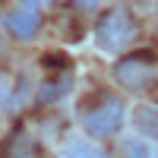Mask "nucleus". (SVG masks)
I'll return each mask as SVG.
<instances>
[{
    "instance_id": "obj_1",
    "label": "nucleus",
    "mask_w": 158,
    "mask_h": 158,
    "mask_svg": "<svg viewBox=\"0 0 158 158\" xmlns=\"http://www.w3.org/2000/svg\"><path fill=\"white\" fill-rule=\"evenodd\" d=\"M136 35V22L130 16L127 6H111L101 13V19L95 22V44L108 54H117L130 44V38Z\"/></svg>"
},
{
    "instance_id": "obj_2",
    "label": "nucleus",
    "mask_w": 158,
    "mask_h": 158,
    "mask_svg": "<svg viewBox=\"0 0 158 158\" xmlns=\"http://www.w3.org/2000/svg\"><path fill=\"white\" fill-rule=\"evenodd\" d=\"M155 73H158V63H155V57L149 54V51L127 54V57H120L114 63V79L120 85H127V89H136L142 82H149Z\"/></svg>"
},
{
    "instance_id": "obj_3",
    "label": "nucleus",
    "mask_w": 158,
    "mask_h": 158,
    "mask_svg": "<svg viewBox=\"0 0 158 158\" xmlns=\"http://www.w3.org/2000/svg\"><path fill=\"white\" fill-rule=\"evenodd\" d=\"M123 101L120 98H104L101 104H95V108H89L82 114V123L89 133H95V136H111L117 133V130L123 127Z\"/></svg>"
},
{
    "instance_id": "obj_4",
    "label": "nucleus",
    "mask_w": 158,
    "mask_h": 158,
    "mask_svg": "<svg viewBox=\"0 0 158 158\" xmlns=\"http://www.w3.org/2000/svg\"><path fill=\"white\" fill-rule=\"evenodd\" d=\"M3 29L16 41H32L38 35V29H41V19H38V13L32 6H16L3 16Z\"/></svg>"
},
{
    "instance_id": "obj_5",
    "label": "nucleus",
    "mask_w": 158,
    "mask_h": 158,
    "mask_svg": "<svg viewBox=\"0 0 158 158\" xmlns=\"http://www.w3.org/2000/svg\"><path fill=\"white\" fill-rule=\"evenodd\" d=\"M136 127H139L142 136H158V108L142 104V108L136 111Z\"/></svg>"
},
{
    "instance_id": "obj_6",
    "label": "nucleus",
    "mask_w": 158,
    "mask_h": 158,
    "mask_svg": "<svg viewBox=\"0 0 158 158\" xmlns=\"http://www.w3.org/2000/svg\"><path fill=\"white\" fill-rule=\"evenodd\" d=\"M63 158H104V152L95 149L92 142L73 139V142H67V149H63Z\"/></svg>"
},
{
    "instance_id": "obj_7",
    "label": "nucleus",
    "mask_w": 158,
    "mask_h": 158,
    "mask_svg": "<svg viewBox=\"0 0 158 158\" xmlns=\"http://www.w3.org/2000/svg\"><path fill=\"white\" fill-rule=\"evenodd\" d=\"M127 158H152V152H149V146H146V142L130 139V142H127Z\"/></svg>"
},
{
    "instance_id": "obj_8",
    "label": "nucleus",
    "mask_w": 158,
    "mask_h": 158,
    "mask_svg": "<svg viewBox=\"0 0 158 158\" xmlns=\"http://www.w3.org/2000/svg\"><path fill=\"white\" fill-rule=\"evenodd\" d=\"M10 98H13V79L6 73H0V111L10 104Z\"/></svg>"
},
{
    "instance_id": "obj_9",
    "label": "nucleus",
    "mask_w": 158,
    "mask_h": 158,
    "mask_svg": "<svg viewBox=\"0 0 158 158\" xmlns=\"http://www.w3.org/2000/svg\"><path fill=\"white\" fill-rule=\"evenodd\" d=\"M152 158H158V149H155V152H152Z\"/></svg>"
},
{
    "instance_id": "obj_10",
    "label": "nucleus",
    "mask_w": 158,
    "mask_h": 158,
    "mask_svg": "<svg viewBox=\"0 0 158 158\" xmlns=\"http://www.w3.org/2000/svg\"><path fill=\"white\" fill-rule=\"evenodd\" d=\"M25 3H38V0H25Z\"/></svg>"
}]
</instances>
